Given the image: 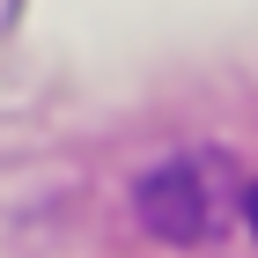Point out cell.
I'll use <instances>...</instances> for the list:
<instances>
[{"label": "cell", "mask_w": 258, "mask_h": 258, "mask_svg": "<svg viewBox=\"0 0 258 258\" xmlns=\"http://www.w3.org/2000/svg\"><path fill=\"white\" fill-rule=\"evenodd\" d=\"M140 221L170 243H207L221 229H236L243 214V162L229 148H184V155H162L148 177L133 184Z\"/></svg>", "instance_id": "obj_1"}]
</instances>
